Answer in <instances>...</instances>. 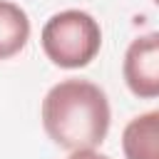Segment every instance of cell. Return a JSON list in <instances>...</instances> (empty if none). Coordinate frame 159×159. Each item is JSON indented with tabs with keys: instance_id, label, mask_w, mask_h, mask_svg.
Segmentation results:
<instances>
[{
	"instance_id": "5b68a950",
	"label": "cell",
	"mask_w": 159,
	"mask_h": 159,
	"mask_svg": "<svg viewBox=\"0 0 159 159\" xmlns=\"http://www.w3.org/2000/svg\"><path fill=\"white\" fill-rule=\"evenodd\" d=\"M27 40H30L27 12L10 0H0V60L20 55Z\"/></svg>"
},
{
	"instance_id": "7a4b0ae2",
	"label": "cell",
	"mask_w": 159,
	"mask_h": 159,
	"mask_svg": "<svg viewBox=\"0 0 159 159\" xmlns=\"http://www.w3.org/2000/svg\"><path fill=\"white\" fill-rule=\"evenodd\" d=\"M40 42L52 65L80 70L97 57L102 47V27L84 10H62L45 22Z\"/></svg>"
},
{
	"instance_id": "8992f818",
	"label": "cell",
	"mask_w": 159,
	"mask_h": 159,
	"mask_svg": "<svg viewBox=\"0 0 159 159\" xmlns=\"http://www.w3.org/2000/svg\"><path fill=\"white\" fill-rule=\"evenodd\" d=\"M67 159H109V157L99 154L97 149H80V152H72Z\"/></svg>"
},
{
	"instance_id": "3957f363",
	"label": "cell",
	"mask_w": 159,
	"mask_h": 159,
	"mask_svg": "<svg viewBox=\"0 0 159 159\" xmlns=\"http://www.w3.org/2000/svg\"><path fill=\"white\" fill-rule=\"evenodd\" d=\"M122 75L132 94L154 99L159 94V35L147 32L129 42L122 62Z\"/></svg>"
},
{
	"instance_id": "6da1fadb",
	"label": "cell",
	"mask_w": 159,
	"mask_h": 159,
	"mask_svg": "<svg viewBox=\"0 0 159 159\" xmlns=\"http://www.w3.org/2000/svg\"><path fill=\"white\" fill-rule=\"evenodd\" d=\"M40 114L47 137L70 152L99 147L112 122L104 89L89 80H62L52 84Z\"/></svg>"
},
{
	"instance_id": "277c9868",
	"label": "cell",
	"mask_w": 159,
	"mask_h": 159,
	"mask_svg": "<svg viewBox=\"0 0 159 159\" xmlns=\"http://www.w3.org/2000/svg\"><path fill=\"white\" fill-rule=\"evenodd\" d=\"M124 159H159V112H144L122 132Z\"/></svg>"
}]
</instances>
